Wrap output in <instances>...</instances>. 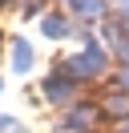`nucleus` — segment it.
I'll use <instances>...</instances> for the list:
<instances>
[{
    "mask_svg": "<svg viewBox=\"0 0 129 133\" xmlns=\"http://www.w3.org/2000/svg\"><path fill=\"white\" fill-rule=\"evenodd\" d=\"M32 65V49H28V44H24V41H16V69H20V73H24V69H28Z\"/></svg>",
    "mask_w": 129,
    "mask_h": 133,
    "instance_id": "1",
    "label": "nucleus"
}]
</instances>
